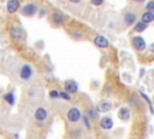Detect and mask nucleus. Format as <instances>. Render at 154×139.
<instances>
[{
    "mask_svg": "<svg viewBox=\"0 0 154 139\" xmlns=\"http://www.w3.org/2000/svg\"><path fill=\"white\" fill-rule=\"evenodd\" d=\"M37 10L38 8H37L36 4H34V2H26V4H24L20 7V13L24 15V16H26V17H32L34 15H36Z\"/></svg>",
    "mask_w": 154,
    "mask_h": 139,
    "instance_id": "f03ea898",
    "label": "nucleus"
},
{
    "mask_svg": "<svg viewBox=\"0 0 154 139\" xmlns=\"http://www.w3.org/2000/svg\"><path fill=\"white\" fill-rule=\"evenodd\" d=\"M136 19H137V15H136V12H132V11H128L123 16V21H124L125 25H128V27L136 24Z\"/></svg>",
    "mask_w": 154,
    "mask_h": 139,
    "instance_id": "423d86ee",
    "label": "nucleus"
},
{
    "mask_svg": "<svg viewBox=\"0 0 154 139\" xmlns=\"http://www.w3.org/2000/svg\"><path fill=\"white\" fill-rule=\"evenodd\" d=\"M64 89H65V92H67L69 94L70 93H77V91H78V85H77V82L75 81V80H66L65 82H64Z\"/></svg>",
    "mask_w": 154,
    "mask_h": 139,
    "instance_id": "1a4fd4ad",
    "label": "nucleus"
},
{
    "mask_svg": "<svg viewBox=\"0 0 154 139\" xmlns=\"http://www.w3.org/2000/svg\"><path fill=\"white\" fill-rule=\"evenodd\" d=\"M4 99L10 104V105H13L14 104V94L12 92H7L4 94Z\"/></svg>",
    "mask_w": 154,
    "mask_h": 139,
    "instance_id": "a211bd4d",
    "label": "nucleus"
},
{
    "mask_svg": "<svg viewBox=\"0 0 154 139\" xmlns=\"http://www.w3.org/2000/svg\"><path fill=\"white\" fill-rule=\"evenodd\" d=\"M147 28H148V24H146V23H143V22H141V21L135 24V31H137V33H142V31H144Z\"/></svg>",
    "mask_w": 154,
    "mask_h": 139,
    "instance_id": "f3484780",
    "label": "nucleus"
},
{
    "mask_svg": "<svg viewBox=\"0 0 154 139\" xmlns=\"http://www.w3.org/2000/svg\"><path fill=\"white\" fill-rule=\"evenodd\" d=\"M49 97H51L52 99L60 98V92H59V91H57V89H52V91H49Z\"/></svg>",
    "mask_w": 154,
    "mask_h": 139,
    "instance_id": "412c9836",
    "label": "nucleus"
},
{
    "mask_svg": "<svg viewBox=\"0 0 154 139\" xmlns=\"http://www.w3.org/2000/svg\"><path fill=\"white\" fill-rule=\"evenodd\" d=\"M93 42H94L99 48H107L108 45H109V41H108V39H107L105 35H96V36H94Z\"/></svg>",
    "mask_w": 154,
    "mask_h": 139,
    "instance_id": "6e6552de",
    "label": "nucleus"
},
{
    "mask_svg": "<svg viewBox=\"0 0 154 139\" xmlns=\"http://www.w3.org/2000/svg\"><path fill=\"white\" fill-rule=\"evenodd\" d=\"M129 104H130L131 106L138 108V106H140V99H138V97L135 95V94H132V95L129 98Z\"/></svg>",
    "mask_w": 154,
    "mask_h": 139,
    "instance_id": "6ab92c4d",
    "label": "nucleus"
},
{
    "mask_svg": "<svg viewBox=\"0 0 154 139\" xmlns=\"http://www.w3.org/2000/svg\"><path fill=\"white\" fill-rule=\"evenodd\" d=\"M153 21H154V13L146 11V12H143V13L141 15V22H143V23H146V24H149V23H152Z\"/></svg>",
    "mask_w": 154,
    "mask_h": 139,
    "instance_id": "2eb2a0df",
    "label": "nucleus"
},
{
    "mask_svg": "<svg viewBox=\"0 0 154 139\" xmlns=\"http://www.w3.org/2000/svg\"><path fill=\"white\" fill-rule=\"evenodd\" d=\"M83 122H84V124L87 126V128L88 129H91V126H90V122H89V117H88V115H83Z\"/></svg>",
    "mask_w": 154,
    "mask_h": 139,
    "instance_id": "5701e85b",
    "label": "nucleus"
},
{
    "mask_svg": "<svg viewBox=\"0 0 154 139\" xmlns=\"http://www.w3.org/2000/svg\"><path fill=\"white\" fill-rule=\"evenodd\" d=\"M10 35L12 39L14 40H23L25 37V33L24 29L20 25H12L10 28Z\"/></svg>",
    "mask_w": 154,
    "mask_h": 139,
    "instance_id": "7ed1b4c3",
    "label": "nucleus"
},
{
    "mask_svg": "<svg viewBox=\"0 0 154 139\" xmlns=\"http://www.w3.org/2000/svg\"><path fill=\"white\" fill-rule=\"evenodd\" d=\"M66 117H67V120H69L71 123H76V122H78V121L83 117V115L81 114V111H79L78 108H71V109L67 111Z\"/></svg>",
    "mask_w": 154,
    "mask_h": 139,
    "instance_id": "39448f33",
    "label": "nucleus"
},
{
    "mask_svg": "<svg viewBox=\"0 0 154 139\" xmlns=\"http://www.w3.org/2000/svg\"><path fill=\"white\" fill-rule=\"evenodd\" d=\"M131 116V112H130V109L128 106H122L118 111V117L122 120V121H128Z\"/></svg>",
    "mask_w": 154,
    "mask_h": 139,
    "instance_id": "4468645a",
    "label": "nucleus"
},
{
    "mask_svg": "<svg viewBox=\"0 0 154 139\" xmlns=\"http://www.w3.org/2000/svg\"><path fill=\"white\" fill-rule=\"evenodd\" d=\"M131 44H132L134 48H135L136 51H138V52L144 51V50L147 48V45H146L144 39H143L142 36H140V35H135V36H132V39H131Z\"/></svg>",
    "mask_w": 154,
    "mask_h": 139,
    "instance_id": "20e7f679",
    "label": "nucleus"
},
{
    "mask_svg": "<svg viewBox=\"0 0 154 139\" xmlns=\"http://www.w3.org/2000/svg\"><path fill=\"white\" fill-rule=\"evenodd\" d=\"M146 10H147L148 12L154 13V1H148V2L146 4Z\"/></svg>",
    "mask_w": 154,
    "mask_h": 139,
    "instance_id": "4be33fe9",
    "label": "nucleus"
},
{
    "mask_svg": "<svg viewBox=\"0 0 154 139\" xmlns=\"http://www.w3.org/2000/svg\"><path fill=\"white\" fill-rule=\"evenodd\" d=\"M91 4H93L94 6H101V5L103 4V1H102V0H100V1H95V0H91Z\"/></svg>",
    "mask_w": 154,
    "mask_h": 139,
    "instance_id": "393cba45",
    "label": "nucleus"
},
{
    "mask_svg": "<svg viewBox=\"0 0 154 139\" xmlns=\"http://www.w3.org/2000/svg\"><path fill=\"white\" fill-rule=\"evenodd\" d=\"M96 109H97V111L99 112H108L111 109H112V103L109 102V100H106V99H103V100H101V102H99V104L96 105Z\"/></svg>",
    "mask_w": 154,
    "mask_h": 139,
    "instance_id": "f8f14e48",
    "label": "nucleus"
},
{
    "mask_svg": "<svg viewBox=\"0 0 154 139\" xmlns=\"http://www.w3.org/2000/svg\"><path fill=\"white\" fill-rule=\"evenodd\" d=\"M20 7V2L18 0H10L6 2V10L8 13H14Z\"/></svg>",
    "mask_w": 154,
    "mask_h": 139,
    "instance_id": "ddd939ff",
    "label": "nucleus"
},
{
    "mask_svg": "<svg viewBox=\"0 0 154 139\" xmlns=\"http://www.w3.org/2000/svg\"><path fill=\"white\" fill-rule=\"evenodd\" d=\"M148 50H149L150 52H154V44H150V45L148 46Z\"/></svg>",
    "mask_w": 154,
    "mask_h": 139,
    "instance_id": "a878e982",
    "label": "nucleus"
},
{
    "mask_svg": "<svg viewBox=\"0 0 154 139\" xmlns=\"http://www.w3.org/2000/svg\"><path fill=\"white\" fill-rule=\"evenodd\" d=\"M32 76V66L28 63L22 64L20 69H19V77L23 81H29Z\"/></svg>",
    "mask_w": 154,
    "mask_h": 139,
    "instance_id": "f257e3e1",
    "label": "nucleus"
},
{
    "mask_svg": "<svg viewBox=\"0 0 154 139\" xmlns=\"http://www.w3.org/2000/svg\"><path fill=\"white\" fill-rule=\"evenodd\" d=\"M47 116H48L47 110H46L45 108H42V106H38V108L35 110V112H34V118H35L36 121H38V122H43V121L47 118Z\"/></svg>",
    "mask_w": 154,
    "mask_h": 139,
    "instance_id": "9d476101",
    "label": "nucleus"
},
{
    "mask_svg": "<svg viewBox=\"0 0 154 139\" xmlns=\"http://www.w3.org/2000/svg\"><path fill=\"white\" fill-rule=\"evenodd\" d=\"M87 115L91 120H97L99 118V111H97L96 108H89L88 111H87Z\"/></svg>",
    "mask_w": 154,
    "mask_h": 139,
    "instance_id": "dca6fc26",
    "label": "nucleus"
},
{
    "mask_svg": "<svg viewBox=\"0 0 154 139\" xmlns=\"http://www.w3.org/2000/svg\"><path fill=\"white\" fill-rule=\"evenodd\" d=\"M99 126H100V128L103 129V131H109V129L113 127V120H112L109 116H105V117H102V118L100 120Z\"/></svg>",
    "mask_w": 154,
    "mask_h": 139,
    "instance_id": "9b49d317",
    "label": "nucleus"
},
{
    "mask_svg": "<svg viewBox=\"0 0 154 139\" xmlns=\"http://www.w3.org/2000/svg\"><path fill=\"white\" fill-rule=\"evenodd\" d=\"M49 19H51L52 24H53V25H57V27H58V25H63V24H64V21H65L63 13L59 12V11H53Z\"/></svg>",
    "mask_w": 154,
    "mask_h": 139,
    "instance_id": "0eeeda50",
    "label": "nucleus"
},
{
    "mask_svg": "<svg viewBox=\"0 0 154 139\" xmlns=\"http://www.w3.org/2000/svg\"><path fill=\"white\" fill-rule=\"evenodd\" d=\"M140 95H141V97H142V98H143V99L147 102V104H148V108H149L150 112L153 114V112H154V110H153V106H152V102H150V99L148 98V95H147V94H144L143 92H140Z\"/></svg>",
    "mask_w": 154,
    "mask_h": 139,
    "instance_id": "aec40b11",
    "label": "nucleus"
},
{
    "mask_svg": "<svg viewBox=\"0 0 154 139\" xmlns=\"http://www.w3.org/2000/svg\"><path fill=\"white\" fill-rule=\"evenodd\" d=\"M60 98H63V99H65V100H71V97H70V94L67 93V92H60Z\"/></svg>",
    "mask_w": 154,
    "mask_h": 139,
    "instance_id": "b1692460",
    "label": "nucleus"
}]
</instances>
